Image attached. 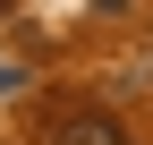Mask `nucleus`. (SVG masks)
Instances as JSON below:
<instances>
[{
	"label": "nucleus",
	"instance_id": "nucleus-1",
	"mask_svg": "<svg viewBox=\"0 0 153 145\" xmlns=\"http://www.w3.org/2000/svg\"><path fill=\"white\" fill-rule=\"evenodd\" d=\"M43 145H128V128L111 111H51L43 120Z\"/></svg>",
	"mask_w": 153,
	"mask_h": 145
},
{
	"label": "nucleus",
	"instance_id": "nucleus-2",
	"mask_svg": "<svg viewBox=\"0 0 153 145\" xmlns=\"http://www.w3.org/2000/svg\"><path fill=\"white\" fill-rule=\"evenodd\" d=\"M17 85H26V68H17L9 51H0V94H17Z\"/></svg>",
	"mask_w": 153,
	"mask_h": 145
},
{
	"label": "nucleus",
	"instance_id": "nucleus-3",
	"mask_svg": "<svg viewBox=\"0 0 153 145\" xmlns=\"http://www.w3.org/2000/svg\"><path fill=\"white\" fill-rule=\"evenodd\" d=\"M0 9H9V0H0Z\"/></svg>",
	"mask_w": 153,
	"mask_h": 145
}]
</instances>
